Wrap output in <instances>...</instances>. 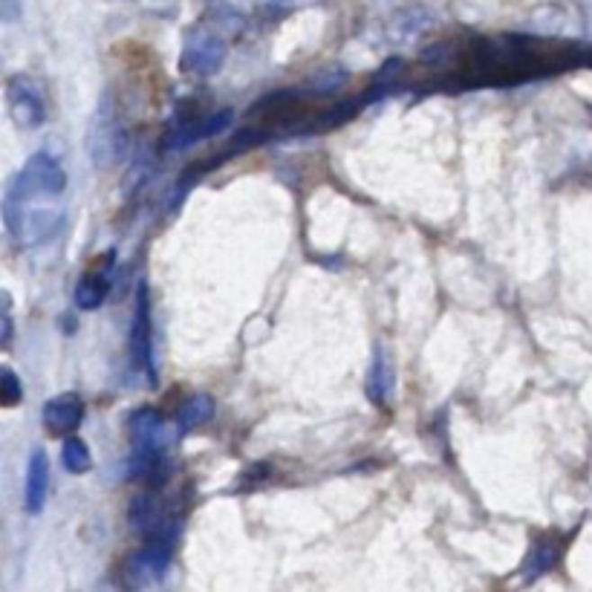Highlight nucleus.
I'll use <instances>...</instances> for the list:
<instances>
[{
  "label": "nucleus",
  "instance_id": "nucleus-1",
  "mask_svg": "<svg viewBox=\"0 0 592 592\" xmlns=\"http://www.w3.org/2000/svg\"><path fill=\"white\" fill-rule=\"evenodd\" d=\"M67 188V171L61 162L49 154H35L30 162L23 165V171L12 183L6 202H4V220L6 226L15 220L26 205L38 197H58Z\"/></svg>",
  "mask_w": 592,
  "mask_h": 592
},
{
  "label": "nucleus",
  "instance_id": "nucleus-2",
  "mask_svg": "<svg viewBox=\"0 0 592 592\" xmlns=\"http://www.w3.org/2000/svg\"><path fill=\"white\" fill-rule=\"evenodd\" d=\"M6 102H9V116L21 130H35L44 125L47 104L32 78H26V76L12 78L6 87Z\"/></svg>",
  "mask_w": 592,
  "mask_h": 592
},
{
  "label": "nucleus",
  "instance_id": "nucleus-3",
  "mask_svg": "<svg viewBox=\"0 0 592 592\" xmlns=\"http://www.w3.org/2000/svg\"><path fill=\"white\" fill-rule=\"evenodd\" d=\"M154 329H150V298L148 289L139 286L136 292V312H133V329H130V359L133 364L145 370L150 384H157V367H154Z\"/></svg>",
  "mask_w": 592,
  "mask_h": 592
},
{
  "label": "nucleus",
  "instance_id": "nucleus-4",
  "mask_svg": "<svg viewBox=\"0 0 592 592\" xmlns=\"http://www.w3.org/2000/svg\"><path fill=\"white\" fill-rule=\"evenodd\" d=\"M168 567H171V549H168V543H157L154 541V543L142 546L139 552L130 555L128 567H125L128 584L139 587V589L157 587L165 578V572H168Z\"/></svg>",
  "mask_w": 592,
  "mask_h": 592
},
{
  "label": "nucleus",
  "instance_id": "nucleus-5",
  "mask_svg": "<svg viewBox=\"0 0 592 592\" xmlns=\"http://www.w3.org/2000/svg\"><path fill=\"white\" fill-rule=\"evenodd\" d=\"M87 145H90V154L95 159V165H113L121 159L125 154V130H121L113 116H107L104 110L95 116V125L87 136Z\"/></svg>",
  "mask_w": 592,
  "mask_h": 592
},
{
  "label": "nucleus",
  "instance_id": "nucleus-6",
  "mask_svg": "<svg viewBox=\"0 0 592 592\" xmlns=\"http://www.w3.org/2000/svg\"><path fill=\"white\" fill-rule=\"evenodd\" d=\"M85 419V402L76 393H58L44 405V425L52 436H70Z\"/></svg>",
  "mask_w": 592,
  "mask_h": 592
},
{
  "label": "nucleus",
  "instance_id": "nucleus-7",
  "mask_svg": "<svg viewBox=\"0 0 592 592\" xmlns=\"http://www.w3.org/2000/svg\"><path fill=\"white\" fill-rule=\"evenodd\" d=\"M226 58V44L217 38H197L191 40L183 52V70L191 76H200V78H209L214 76L220 67H223Z\"/></svg>",
  "mask_w": 592,
  "mask_h": 592
},
{
  "label": "nucleus",
  "instance_id": "nucleus-8",
  "mask_svg": "<svg viewBox=\"0 0 592 592\" xmlns=\"http://www.w3.org/2000/svg\"><path fill=\"white\" fill-rule=\"evenodd\" d=\"M110 278H113V255H104L102 264L90 269L76 289L78 309H99L110 292Z\"/></svg>",
  "mask_w": 592,
  "mask_h": 592
},
{
  "label": "nucleus",
  "instance_id": "nucleus-9",
  "mask_svg": "<svg viewBox=\"0 0 592 592\" xmlns=\"http://www.w3.org/2000/svg\"><path fill=\"white\" fill-rule=\"evenodd\" d=\"M47 491H49V460L44 451H35L30 457V468H26V512L38 515L47 503Z\"/></svg>",
  "mask_w": 592,
  "mask_h": 592
},
{
  "label": "nucleus",
  "instance_id": "nucleus-10",
  "mask_svg": "<svg viewBox=\"0 0 592 592\" xmlns=\"http://www.w3.org/2000/svg\"><path fill=\"white\" fill-rule=\"evenodd\" d=\"M130 434L136 448H162L165 445V425L154 408H142L130 417Z\"/></svg>",
  "mask_w": 592,
  "mask_h": 592
},
{
  "label": "nucleus",
  "instance_id": "nucleus-11",
  "mask_svg": "<svg viewBox=\"0 0 592 592\" xmlns=\"http://www.w3.org/2000/svg\"><path fill=\"white\" fill-rule=\"evenodd\" d=\"M393 390V364H390V355L384 347L376 350V359L370 364V373H367V396L373 399L379 408L388 405Z\"/></svg>",
  "mask_w": 592,
  "mask_h": 592
},
{
  "label": "nucleus",
  "instance_id": "nucleus-12",
  "mask_svg": "<svg viewBox=\"0 0 592 592\" xmlns=\"http://www.w3.org/2000/svg\"><path fill=\"white\" fill-rule=\"evenodd\" d=\"M211 417H214V399L205 396V393H197L180 408L176 422H180V431H194V428H200V425L209 422Z\"/></svg>",
  "mask_w": 592,
  "mask_h": 592
},
{
  "label": "nucleus",
  "instance_id": "nucleus-13",
  "mask_svg": "<svg viewBox=\"0 0 592 592\" xmlns=\"http://www.w3.org/2000/svg\"><path fill=\"white\" fill-rule=\"evenodd\" d=\"M61 462H64V468L70 474H85V471H90V465H93V457H90V448H87V443L85 439H78V436H67L64 439V445H61Z\"/></svg>",
  "mask_w": 592,
  "mask_h": 592
},
{
  "label": "nucleus",
  "instance_id": "nucleus-14",
  "mask_svg": "<svg viewBox=\"0 0 592 592\" xmlns=\"http://www.w3.org/2000/svg\"><path fill=\"white\" fill-rule=\"evenodd\" d=\"M23 399L21 379L12 367L0 364V408H15Z\"/></svg>",
  "mask_w": 592,
  "mask_h": 592
},
{
  "label": "nucleus",
  "instance_id": "nucleus-15",
  "mask_svg": "<svg viewBox=\"0 0 592 592\" xmlns=\"http://www.w3.org/2000/svg\"><path fill=\"white\" fill-rule=\"evenodd\" d=\"M552 561H555V549L552 546H549V543L534 546L532 555L526 558V563H523V575H526V578L541 575V572H546L549 567H552Z\"/></svg>",
  "mask_w": 592,
  "mask_h": 592
},
{
  "label": "nucleus",
  "instance_id": "nucleus-16",
  "mask_svg": "<svg viewBox=\"0 0 592 592\" xmlns=\"http://www.w3.org/2000/svg\"><path fill=\"white\" fill-rule=\"evenodd\" d=\"M21 15L18 0H0V21H15Z\"/></svg>",
  "mask_w": 592,
  "mask_h": 592
}]
</instances>
